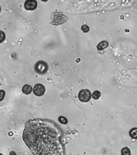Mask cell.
Returning a JSON list of instances; mask_svg holds the SVG:
<instances>
[{"instance_id": "14", "label": "cell", "mask_w": 137, "mask_h": 155, "mask_svg": "<svg viewBox=\"0 0 137 155\" xmlns=\"http://www.w3.org/2000/svg\"><path fill=\"white\" fill-rule=\"evenodd\" d=\"M81 30L84 33H87L89 31L90 28L87 25H84L81 27Z\"/></svg>"}, {"instance_id": "16", "label": "cell", "mask_w": 137, "mask_h": 155, "mask_svg": "<svg viewBox=\"0 0 137 155\" xmlns=\"http://www.w3.org/2000/svg\"><path fill=\"white\" fill-rule=\"evenodd\" d=\"M1 6H0V13L1 12Z\"/></svg>"}, {"instance_id": "10", "label": "cell", "mask_w": 137, "mask_h": 155, "mask_svg": "<svg viewBox=\"0 0 137 155\" xmlns=\"http://www.w3.org/2000/svg\"><path fill=\"white\" fill-rule=\"evenodd\" d=\"M101 96V92L98 91H95L92 94V97L94 99L97 100L100 98Z\"/></svg>"}, {"instance_id": "7", "label": "cell", "mask_w": 137, "mask_h": 155, "mask_svg": "<svg viewBox=\"0 0 137 155\" xmlns=\"http://www.w3.org/2000/svg\"><path fill=\"white\" fill-rule=\"evenodd\" d=\"M109 46V43L106 41H102L98 44L97 48L98 51H104V49H106Z\"/></svg>"}, {"instance_id": "6", "label": "cell", "mask_w": 137, "mask_h": 155, "mask_svg": "<svg viewBox=\"0 0 137 155\" xmlns=\"http://www.w3.org/2000/svg\"><path fill=\"white\" fill-rule=\"evenodd\" d=\"M37 3L35 0H28L25 2L24 7L25 9L28 11H33L36 9Z\"/></svg>"}, {"instance_id": "3", "label": "cell", "mask_w": 137, "mask_h": 155, "mask_svg": "<svg viewBox=\"0 0 137 155\" xmlns=\"http://www.w3.org/2000/svg\"><path fill=\"white\" fill-rule=\"evenodd\" d=\"M48 64L44 61L40 60L37 62L34 66V69L37 73L39 74H45L48 70Z\"/></svg>"}, {"instance_id": "1", "label": "cell", "mask_w": 137, "mask_h": 155, "mask_svg": "<svg viewBox=\"0 0 137 155\" xmlns=\"http://www.w3.org/2000/svg\"><path fill=\"white\" fill-rule=\"evenodd\" d=\"M60 130L49 120L36 119L26 124L23 140L34 155H64Z\"/></svg>"}, {"instance_id": "15", "label": "cell", "mask_w": 137, "mask_h": 155, "mask_svg": "<svg viewBox=\"0 0 137 155\" xmlns=\"http://www.w3.org/2000/svg\"><path fill=\"white\" fill-rule=\"evenodd\" d=\"M5 95V92L4 90H0V101L3 100Z\"/></svg>"}, {"instance_id": "13", "label": "cell", "mask_w": 137, "mask_h": 155, "mask_svg": "<svg viewBox=\"0 0 137 155\" xmlns=\"http://www.w3.org/2000/svg\"><path fill=\"white\" fill-rule=\"evenodd\" d=\"M6 35L3 31L0 30V43H1L5 40Z\"/></svg>"}, {"instance_id": "12", "label": "cell", "mask_w": 137, "mask_h": 155, "mask_svg": "<svg viewBox=\"0 0 137 155\" xmlns=\"http://www.w3.org/2000/svg\"><path fill=\"white\" fill-rule=\"evenodd\" d=\"M58 121L62 124H66L68 123V120L64 116H60L58 118Z\"/></svg>"}, {"instance_id": "2", "label": "cell", "mask_w": 137, "mask_h": 155, "mask_svg": "<svg viewBox=\"0 0 137 155\" xmlns=\"http://www.w3.org/2000/svg\"><path fill=\"white\" fill-rule=\"evenodd\" d=\"M51 24L58 26L64 24L68 20V18L62 12H54L52 15Z\"/></svg>"}, {"instance_id": "8", "label": "cell", "mask_w": 137, "mask_h": 155, "mask_svg": "<svg viewBox=\"0 0 137 155\" xmlns=\"http://www.w3.org/2000/svg\"><path fill=\"white\" fill-rule=\"evenodd\" d=\"M32 91V87L30 85L26 84L23 87L22 91L24 94L29 95L31 94Z\"/></svg>"}, {"instance_id": "4", "label": "cell", "mask_w": 137, "mask_h": 155, "mask_svg": "<svg viewBox=\"0 0 137 155\" xmlns=\"http://www.w3.org/2000/svg\"><path fill=\"white\" fill-rule=\"evenodd\" d=\"M78 99L82 102H88L91 98V93L89 90L82 89L78 94Z\"/></svg>"}, {"instance_id": "11", "label": "cell", "mask_w": 137, "mask_h": 155, "mask_svg": "<svg viewBox=\"0 0 137 155\" xmlns=\"http://www.w3.org/2000/svg\"><path fill=\"white\" fill-rule=\"evenodd\" d=\"M122 155H131L130 149L127 147H124L121 150Z\"/></svg>"}, {"instance_id": "17", "label": "cell", "mask_w": 137, "mask_h": 155, "mask_svg": "<svg viewBox=\"0 0 137 155\" xmlns=\"http://www.w3.org/2000/svg\"><path fill=\"white\" fill-rule=\"evenodd\" d=\"M0 155H3V154L0 153Z\"/></svg>"}, {"instance_id": "9", "label": "cell", "mask_w": 137, "mask_h": 155, "mask_svg": "<svg viewBox=\"0 0 137 155\" xmlns=\"http://www.w3.org/2000/svg\"><path fill=\"white\" fill-rule=\"evenodd\" d=\"M129 135L133 139H136L137 138V128H133L129 131Z\"/></svg>"}, {"instance_id": "5", "label": "cell", "mask_w": 137, "mask_h": 155, "mask_svg": "<svg viewBox=\"0 0 137 155\" xmlns=\"http://www.w3.org/2000/svg\"><path fill=\"white\" fill-rule=\"evenodd\" d=\"M45 91L46 89L44 86L41 84H37L33 87V94L38 97L42 96L44 94Z\"/></svg>"}]
</instances>
